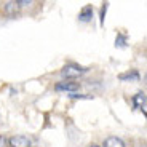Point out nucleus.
Listing matches in <instances>:
<instances>
[{"label":"nucleus","mask_w":147,"mask_h":147,"mask_svg":"<svg viewBox=\"0 0 147 147\" xmlns=\"http://www.w3.org/2000/svg\"><path fill=\"white\" fill-rule=\"evenodd\" d=\"M85 72H86V69H85V67L75 66V64H69V66H64V67H63V70H61L63 77H66V78H77V77H80V75H83Z\"/></svg>","instance_id":"obj_1"},{"label":"nucleus","mask_w":147,"mask_h":147,"mask_svg":"<svg viewBox=\"0 0 147 147\" xmlns=\"http://www.w3.org/2000/svg\"><path fill=\"white\" fill-rule=\"evenodd\" d=\"M55 90L56 91H70V93H74V91L78 90V83L77 82H61V83H58L55 86Z\"/></svg>","instance_id":"obj_2"},{"label":"nucleus","mask_w":147,"mask_h":147,"mask_svg":"<svg viewBox=\"0 0 147 147\" xmlns=\"http://www.w3.org/2000/svg\"><path fill=\"white\" fill-rule=\"evenodd\" d=\"M10 146L11 147H29L30 141L26 136H13V138H10Z\"/></svg>","instance_id":"obj_3"},{"label":"nucleus","mask_w":147,"mask_h":147,"mask_svg":"<svg viewBox=\"0 0 147 147\" xmlns=\"http://www.w3.org/2000/svg\"><path fill=\"white\" fill-rule=\"evenodd\" d=\"M19 5H18V2H7L5 3V13H7V16H10V18H15L16 15L19 13Z\"/></svg>","instance_id":"obj_4"},{"label":"nucleus","mask_w":147,"mask_h":147,"mask_svg":"<svg viewBox=\"0 0 147 147\" xmlns=\"http://www.w3.org/2000/svg\"><path fill=\"white\" fill-rule=\"evenodd\" d=\"M133 104H134V107H139L142 110V114H146V93H138V94H134Z\"/></svg>","instance_id":"obj_5"},{"label":"nucleus","mask_w":147,"mask_h":147,"mask_svg":"<svg viewBox=\"0 0 147 147\" xmlns=\"http://www.w3.org/2000/svg\"><path fill=\"white\" fill-rule=\"evenodd\" d=\"M91 18H93V7L91 5H86V7L82 8L80 15H78V19L83 22H88V21H91Z\"/></svg>","instance_id":"obj_6"},{"label":"nucleus","mask_w":147,"mask_h":147,"mask_svg":"<svg viewBox=\"0 0 147 147\" xmlns=\"http://www.w3.org/2000/svg\"><path fill=\"white\" fill-rule=\"evenodd\" d=\"M104 147H125V142L120 139V138H107L106 141H104Z\"/></svg>","instance_id":"obj_7"},{"label":"nucleus","mask_w":147,"mask_h":147,"mask_svg":"<svg viewBox=\"0 0 147 147\" xmlns=\"http://www.w3.org/2000/svg\"><path fill=\"white\" fill-rule=\"evenodd\" d=\"M121 82H131V80H139V74L136 70H131V72H126V74H121L120 77Z\"/></svg>","instance_id":"obj_8"},{"label":"nucleus","mask_w":147,"mask_h":147,"mask_svg":"<svg viewBox=\"0 0 147 147\" xmlns=\"http://www.w3.org/2000/svg\"><path fill=\"white\" fill-rule=\"evenodd\" d=\"M115 45L117 47H126V35H123V34H118L117 38H115Z\"/></svg>","instance_id":"obj_9"},{"label":"nucleus","mask_w":147,"mask_h":147,"mask_svg":"<svg viewBox=\"0 0 147 147\" xmlns=\"http://www.w3.org/2000/svg\"><path fill=\"white\" fill-rule=\"evenodd\" d=\"M70 98H74V99H90V96H83V94H75V93H72V94H70Z\"/></svg>","instance_id":"obj_10"},{"label":"nucleus","mask_w":147,"mask_h":147,"mask_svg":"<svg viewBox=\"0 0 147 147\" xmlns=\"http://www.w3.org/2000/svg\"><path fill=\"white\" fill-rule=\"evenodd\" d=\"M106 10H107V3H104L102 11H101V24H104V16H106Z\"/></svg>","instance_id":"obj_11"},{"label":"nucleus","mask_w":147,"mask_h":147,"mask_svg":"<svg viewBox=\"0 0 147 147\" xmlns=\"http://www.w3.org/2000/svg\"><path fill=\"white\" fill-rule=\"evenodd\" d=\"M5 146H7V139L3 136H0V147H5Z\"/></svg>","instance_id":"obj_12"},{"label":"nucleus","mask_w":147,"mask_h":147,"mask_svg":"<svg viewBox=\"0 0 147 147\" xmlns=\"http://www.w3.org/2000/svg\"><path fill=\"white\" fill-rule=\"evenodd\" d=\"M91 147H99V146H91Z\"/></svg>","instance_id":"obj_13"}]
</instances>
